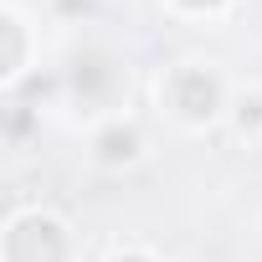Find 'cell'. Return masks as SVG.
Returning <instances> with one entry per match:
<instances>
[{"label":"cell","mask_w":262,"mask_h":262,"mask_svg":"<svg viewBox=\"0 0 262 262\" xmlns=\"http://www.w3.org/2000/svg\"><path fill=\"white\" fill-rule=\"evenodd\" d=\"M175 6H180V11H195V16H201V11H216L221 0H175Z\"/></svg>","instance_id":"obj_5"},{"label":"cell","mask_w":262,"mask_h":262,"mask_svg":"<svg viewBox=\"0 0 262 262\" xmlns=\"http://www.w3.org/2000/svg\"><path fill=\"white\" fill-rule=\"evenodd\" d=\"M0 26H6V36H11V52H6V82H16V77L26 72V67H21V31H26V26H21V16H16V11L0 16Z\"/></svg>","instance_id":"obj_4"},{"label":"cell","mask_w":262,"mask_h":262,"mask_svg":"<svg viewBox=\"0 0 262 262\" xmlns=\"http://www.w3.org/2000/svg\"><path fill=\"white\" fill-rule=\"evenodd\" d=\"M139 149H144V139H139L134 123H108L103 134L93 139V155H98L103 165H134Z\"/></svg>","instance_id":"obj_3"},{"label":"cell","mask_w":262,"mask_h":262,"mask_svg":"<svg viewBox=\"0 0 262 262\" xmlns=\"http://www.w3.org/2000/svg\"><path fill=\"white\" fill-rule=\"evenodd\" d=\"M6 262H72V236L52 211H21L6 226Z\"/></svg>","instance_id":"obj_1"},{"label":"cell","mask_w":262,"mask_h":262,"mask_svg":"<svg viewBox=\"0 0 262 262\" xmlns=\"http://www.w3.org/2000/svg\"><path fill=\"white\" fill-rule=\"evenodd\" d=\"M165 103H170V113L175 118H185V123H211L216 113H221V103H226V93H221V77L211 72V67H201V62H180L170 77H165Z\"/></svg>","instance_id":"obj_2"},{"label":"cell","mask_w":262,"mask_h":262,"mask_svg":"<svg viewBox=\"0 0 262 262\" xmlns=\"http://www.w3.org/2000/svg\"><path fill=\"white\" fill-rule=\"evenodd\" d=\"M113 262H155V257H144V252H118Z\"/></svg>","instance_id":"obj_6"}]
</instances>
